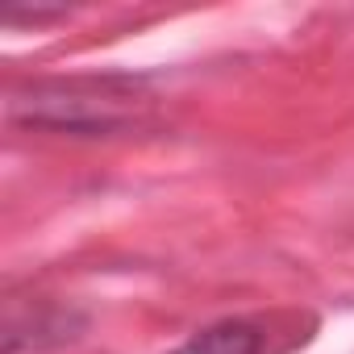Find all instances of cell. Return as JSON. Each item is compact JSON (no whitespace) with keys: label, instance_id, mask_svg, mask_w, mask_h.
<instances>
[{"label":"cell","instance_id":"obj_1","mask_svg":"<svg viewBox=\"0 0 354 354\" xmlns=\"http://www.w3.org/2000/svg\"><path fill=\"white\" fill-rule=\"evenodd\" d=\"M263 350V337L254 325L246 321H217L201 333H192L180 350L171 354H259Z\"/></svg>","mask_w":354,"mask_h":354}]
</instances>
